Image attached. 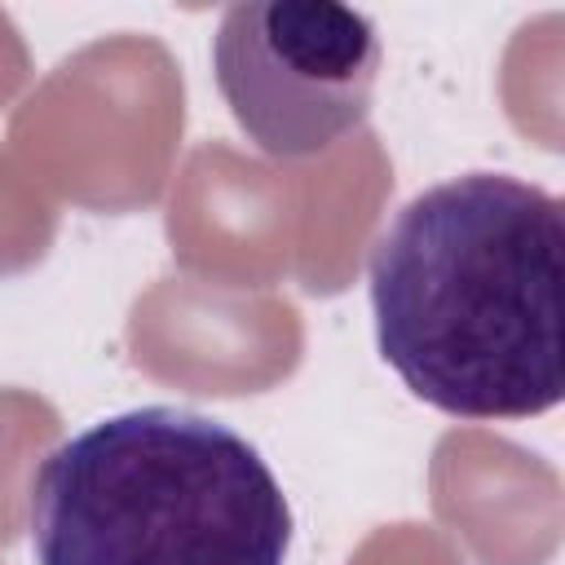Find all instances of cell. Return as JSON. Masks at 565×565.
<instances>
[{"mask_svg": "<svg viewBox=\"0 0 565 565\" xmlns=\"http://www.w3.org/2000/svg\"><path fill=\"white\" fill-rule=\"evenodd\" d=\"M35 565H287L265 455L190 406H132L57 441L26 499Z\"/></svg>", "mask_w": 565, "mask_h": 565, "instance_id": "obj_2", "label": "cell"}, {"mask_svg": "<svg viewBox=\"0 0 565 565\" xmlns=\"http://www.w3.org/2000/svg\"><path fill=\"white\" fill-rule=\"evenodd\" d=\"M561 199L512 172H459L371 243L375 349L455 419H530L561 402Z\"/></svg>", "mask_w": 565, "mask_h": 565, "instance_id": "obj_1", "label": "cell"}, {"mask_svg": "<svg viewBox=\"0 0 565 565\" xmlns=\"http://www.w3.org/2000/svg\"><path fill=\"white\" fill-rule=\"evenodd\" d=\"M380 62L375 22L331 0H243L212 35L216 88L243 137L274 159H309L358 132Z\"/></svg>", "mask_w": 565, "mask_h": 565, "instance_id": "obj_3", "label": "cell"}]
</instances>
